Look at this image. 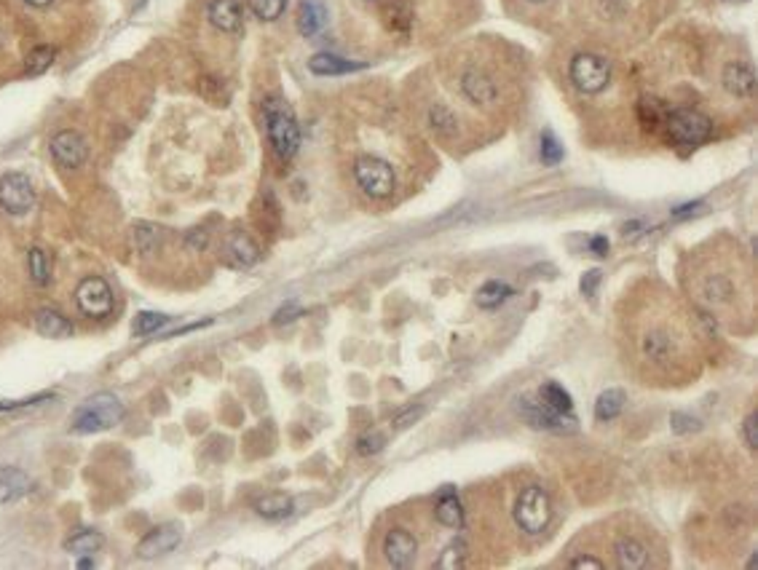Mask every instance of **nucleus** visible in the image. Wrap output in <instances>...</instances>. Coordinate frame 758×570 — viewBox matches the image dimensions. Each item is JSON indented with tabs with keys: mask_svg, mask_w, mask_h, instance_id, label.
<instances>
[{
	"mask_svg": "<svg viewBox=\"0 0 758 570\" xmlns=\"http://www.w3.org/2000/svg\"><path fill=\"white\" fill-rule=\"evenodd\" d=\"M255 511L263 519H284L292 514V498L287 493H268L255 501Z\"/></svg>",
	"mask_w": 758,
	"mask_h": 570,
	"instance_id": "a878e982",
	"label": "nucleus"
},
{
	"mask_svg": "<svg viewBox=\"0 0 758 570\" xmlns=\"http://www.w3.org/2000/svg\"><path fill=\"white\" fill-rule=\"evenodd\" d=\"M464 565H467V543L464 541H453L439 554V559L434 562V567H439V570H453V567H464Z\"/></svg>",
	"mask_w": 758,
	"mask_h": 570,
	"instance_id": "473e14b6",
	"label": "nucleus"
},
{
	"mask_svg": "<svg viewBox=\"0 0 758 570\" xmlns=\"http://www.w3.org/2000/svg\"><path fill=\"white\" fill-rule=\"evenodd\" d=\"M592 249H595V254H605V252H609V241H605L603 236H595L592 238Z\"/></svg>",
	"mask_w": 758,
	"mask_h": 570,
	"instance_id": "a18cd8bd",
	"label": "nucleus"
},
{
	"mask_svg": "<svg viewBox=\"0 0 758 570\" xmlns=\"http://www.w3.org/2000/svg\"><path fill=\"white\" fill-rule=\"evenodd\" d=\"M525 4H531V6H544V4H549V0H525Z\"/></svg>",
	"mask_w": 758,
	"mask_h": 570,
	"instance_id": "09e8293b",
	"label": "nucleus"
},
{
	"mask_svg": "<svg viewBox=\"0 0 758 570\" xmlns=\"http://www.w3.org/2000/svg\"><path fill=\"white\" fill-rule=\"evenodd\" d=\"M49 399H54V394H38V396H28V399H20V402L0 399V410H22V407H33V404L49 402Z\"/></svg>",
	"mask_w": 758,
	"mask_h": 570,
	"instance_id": "a19ab883",
	"label": "nucleus"
},
{
	"mask_svg": "<svg viewBox=\"0 0 758 570\" xmlns=\"http://www.w3.org/2000/svg\"><path fill=\"white\" fill-rule=\"evenodd\" d=\"M54 57H57V49H54V46H38V49H33L30 57H28V73H30V75H38V73L49 70L51 62H54Z\"/></svg>",
	"mask_w": 758,
	"mask_h": 570,
	"instance_id": "f704fd0d",
	"label": "nucleus"
},
{
	"mask_svg": "<svg viewBox=\"0 0 758 570\" xmlns=\"http://www.w3.org/2000/svg\"><path fill=\"white\" fill-rule=\"evenodd\" d=\"M73 303L75 311L86 319H107L115 311V295L110 290V284L102 276H86L81 278V284L73 293Z\"/></svg>",
	"mask_w": 758,
	"mask_h": 570,
	"instance_id": "9d476101",
	"label": "nucleus"
},
{
	"mask_svg": "<svg viewBox=\"0 0 758 570\" xmlns=\"http://www.w3.org/2000/svg\"><path fill=\"white\" fill-rule=\"evenodd\" d=\"M689 298L718 322L734 324L750 319L753 311V273L737 244L710 241L689 254L683 270Z\"/></svg>",
	"mask_w": 758,
	"mask_h": 570,
	"instance_id": "f03ea898",
	"label": "nucleus"
},
{
	"mask_svg": "<svg viewBox=\"0 0 758 570\" xmlns=\"http://www.w3.org/2000/svg\"><path fill=\"white\" fill-rule=\"evenodd\" d=\"M263 121H265V134L271 142V151L276 153L279 161L295 159L300 148V126L292 113V107L284 99H268L263 105Z\"/></svg>",
	"mask_w": 758,
	"mask_h": 570,
	"instance_id": "20e7f679",
	"label": "nucleus"
},
{
	"mask_svg": "<svg viewBox=\"0 0 758 570\" xmlns=\"http://www.w3.org/2000/svg\"><path fill=\"white\" fill-rule=\"evenodd\" d=\"M383 445H386V437L373 432V434H365V437L357 440V453L359 456H375V453L383 450Z\"/></svg>",
	"mask_w": 758,
	"mask_h": 570,
	"instance_id": "e433bc0d",
	"label": "nucleus"
},
{
	"mask_svg": "<svg viewBox=\"0 0 758 570\" xmlns=\"http://www.w3.org/2000/svg\"><path fill=\"white\" fill-rule=\"evenodd\" d=\"M102 543H105V538H102L97 530H81V533H75L73 538L65 541V549H67L70 554L89 557V554H97V551L102 549Z\"/></svg>",
	"mask_w": 758,
	"mask_h": 570,
	"instance_id": "c85d7f7f",
	"label": "nucleus"
},
{
	"mask_svg": "<svg viewBox=\"0 0 758 570\" xmlns=\"http://www.w3.org/2000/svg\"><path fill=\"white\" fill-rule=\"evenodd\" d=\"M517 410L520 415L525 418L528 426H533V429H541V432H552V434H573L576 432V418L573 412H560L555 407H549L547 402H541L539 396H520L517 399Z\"/></svg>",
	"mask_w": 758,
	"mask_h": 570,
	"instance_id": "9b49d317",
	"label": "nucleus"
},
{
	"mask_svg": "<svg viewBox=\"0 0 758 570\" xmlns=\"http://www.w3.org/2000/svg\"><path fill=\"white\" fill-rule=\"evenodd\" d=\"M541 402H547L549 407H555V410H560V412H573V402H571V394L560 386V383H555V380H549V383H544L541 388H539V394H536Z\"/></svg>",
	"mask_w": 758,
	"mask_h": 570,
	"instance_id": "c756f323",
	"label": "nucleus"
},
{
	"mask_svg": "<svg viewBox=\"0 0 758 570\" xmlns=\"http://www.w3.org/2000/svg\"><path fill=\"white\" fill-rule=\"evenodd\" d=\"M303 311H300V306H295V303H287L284 308H279L276 311V316H273V324H287V322H292V319H297Z\"/></svg>",
	"mask_w": 758,
	"mask_h": 570,
	"instance_id": "79ce46f5",
	"label": "nucleus"
},
{
	"mask_svg": "<svg viewBox=\"0 0 758 570\" xmlns=\"http://www.w3.org/2000/svg\"><path fill=\"white\" fill-rule=\"evenodd\" d=\"M0 490H4V501H14L30 490V480L20 469H4L0 472Z\"/></svg>",
	"mask_w": 758,
	"mask_h": 570,
	"instance_id": "cd10ccee",
	"label": "nucleus"
},
{
	"mask_svg": "<svg viewBox=\"0 0 758 570\" xmlns=\"http://www.w3.org/2000/svg\"><path fill=\"white\" fill-rule=\"evenodd\" d=\"M36 330H38V335L51 338V340H57V338H70V335L75 332L73 322H70L67 316H62L59 311H54V308H41V311L36 314Z\"/></svg>",
	"mask_w": 758,
	"mask_h": 570,
	"instance_id": "4be33fe9",
	"label": "nucleus"
},
{
	"mask_svg": "<svg viewBox=\"0 0 758 570\" xmlns=\"http://www.w3.org/2000/svg\"><path fill=\"white\" fill-rule=\"evenodd\" d=\"M28 268H30V276H33V281L38 284V287H43V284L49 281V257H46V252L41 249V246H33L30 249V254H28Z\"/></svg>",
	"mask_w": 758,
	"mask_h": 570,
	"instance_id": "72a5a7b5",
	"label": "nucleus"
},
{
	"mask_svg": "<svg viewBox=\"0 0 758 570\" xmlns=\"http://www.w3.org/2000/svg\"><path fill=\"white\" fill-rule=\"evenodd\" d=\"M456 89L462 99L483 113H496L507 102V86L499 70L488 62L470 59L456 73Z\"/></svg>",
	"mask_w": 758,
	"mask_h": 570,
	"instance_id": "7ed1b4c3",
	"label": "nucleus"
},
{
	"mask_svg": "<svg viewBox=\"0 0 758 570\" xmlns=\"http://www.w3.org/2000/svg\"><path fill=\"white\" fill-rule=\"evenodd\" d=\"M421 407H415V410H410V412H405V415H399L397 418V429H402V426H410V420H415V418H421Z\"/></svg>",
	"mask_w": 758,
	"mask_h": 570,
	"instance_id": "c03bdc74",
	"label": "nucleus"
},
{
	"mask_svg": "<svg viewBox=\"0 0 758 570\" xmlns=\"http://www.w3.org/2000/svg\"><path fill=\"white\" fill-rule=\"evenodd\" d=\"M742 434H745V445L750 450L758 448V412H750L742 423Z\"/></svg>",
	"mask_w": 758,
	"mask_h": 570,
	"instance_id": "58836bf2",
	"label": "nucleus"
},
{
	"mask_svg": "<svg viewBox=\"0 0 758 570\" xmlns=\"http://www.w3.org/2000/svg\"><path fill=\"white\" fill-rule=\"evenodd\" d=\"M721 86L734 99H753V94H755V73H753V67L747 62L731 59L721 70Z\"/></svg>",
	"mask_w": 758,
	"mask_h": 570,
	"instance_id": "f3484780",
	"label": "nucleus"
},
{
	"mask_svg": "<svg viewBox=\"0 0 758 570\" xmlns=\"http://www.w3.org/2000/svg\"><path fill=\"white\" fill-rule=\"evenodd\" d=\"M589 25L600 33H625L638 25L644 0H581Z\"/></svg>",
	"mask_w": 758,
	"mask_h": 570,
	"instance_id": "39448f33",
	"label": "nucleus"
},
{
	"mask_svg": "<svg viewBox=\"0 0 758 570\" xmlns=\"http://www.w3.org/2000/svg\"><path fill=\"white\" fill-rule=\"evenodd\" d=\"M167 322H170V316H164V314H159V311H142V314L134 319V324H131V335H134V338L154 335V332H159Z\"/></svg>",
	"mask_w": 758,
	"mask_h": 570,
	"instance_id": "7c9ffc66",
	"label": "nucleus"
},
{
	"mask_svg": "<svg viewBox=\"0 0 758 570\" xmlns=\"http://www.w3.org/2000/svg\"><path fill=\"white\" fill-rule=\"evenodd\" d=\"M434 517L442 527H462L464 525V509H462V501L456 498V493H442L437 498V506H434Z\"/></svg>",
	"mask_w": 758,
	"mask_h": 570,
	"instance_id": "b1692460",
	"label": "nucleus"
},
{
	"mask_svg": "<svg viewBox=\"0 0 758 570\" xmlns=\"http://www.w3.org/2000/svg\"><path fill=\"white\" fill-rule=\"evenodd\" d=\"M670 420H673V432H678V434H689V432L699 429V420L691 415H683V412H675Z\"/></svg>",
	"mask_w": 758,
	"mask_h": 570,
	"instance_id": "ea45409f",
	"label": "nucleus"
},
{
	"mask_svg": "<svg viewBox=\"0 0 758 570\" xmlns=\"http://www.w3.org/2000/svg\"><path fill=\"white\" fill-rule=\"evenodd\" d=\"M22 4L33 6V9H46V6H51V4H54V0H22Z\"/></svg>",
	"mask_w": 758,
	"mask_h": 570,
	"instance_id": "49530a36",
	"label": "nucleus"
},
{
	"mask_svg": "<svg viewBox=\"0 0 758 570\" xmlns=\"http://www.w3.org/2000/svg\"><path fill=\"white\" fill-rule=\"evenodd\" d=\"M370 4H378V0H370Z\"/></svg>",
	"mask_w": 758,
	"mask_h": 570,
	"instance_id": "3c124183",
	"label": "nucleus"
},
{
	"mask_svg": "<svg viewBox=\"0 0 758 570\" xmlns=\"http://www.w3.org/2000/svg\"><path fill=\"white\" fill-rule=\"evenodd\" d=\"M755 565H758V557H755V554H750V559H747V570H753Z\"/></svg>",
	"mask_w": 758,
	"mask_h": 570,
	"instance_id": "de8ad7c7",
	"label": "nucleus"
},
{
	"mask_svg": "<svg viewBox=\"0 0 758 570\" xmlns=\"http://www.w3.org/2000/svg\"><path fill=\"white\" fill-rule=\"evenodd\" d=\"M351 172H354L357 188H359L367 199H373V201L389 199V196L394 193V188H397L394 167H391L386 159H381V156H373V153L359 156V159L354 161Z\"/></svg>",
	"mask_w": 758,
	"mask_h": 570,
	"instance_id": "6e6552de",
	"label": "nucleus"
},
{
	"mask_svg": "<svg viewBox=\"0 0 758 570\" xmlns=\"http://www.w3.org/2000/svg\"><path fill=\"white\" fill-rule=\"evenodd\" d=\"M628 359L649 383H686L699 370L694 316L670 293H646L622 316Z\"/></svg>",
	"mask_w": 758,
	"mask_h": 570,
	"instance_id": "f257e3e1",
	"label": "nucleus"
},
{
	"mask_svg": "<svg viewBox=\"0 0 758 570\" xmlns=\"http://www.w3.org/2000/svg\"><path fill=\"white\" fill-rule=\"evenodd\" d=\"M180 541H183L180 525H162V527H154L137 543V554L142 559H156V557L175 551L180 546Z\"/></svg>",
	"mask_w": 758,
	"mask_h": 570,
	"instance_id": "dca6fc26",
	"label": "nucleus"
},
{
	"mask_svg": "<svg viewBox=\"0 0 758 570\" xmlns=\"http://www.w3.org/2000/svg\"><path fill=\"white\" fill-rule=\"evenodd\" d=\"M225 257H228V262L236 265V268H249V265L257 262L260 249H257V244H255L247 233L239 230V233H233V236L225 241Z\"/></svg>",
	"mask_w": 758,
	"mask_h": 570,
	"instance_id": "412c9836",
	"label": "nucleus"
},
{
	"mask_svg": "<svg viewBox=\"0 0 758 570\" xmlns=\"http://www.w3.org/2000/svg\"><path fill=\"white\" fill-rule=\"evenodd\" d=\"M568 75H571V83H573L581 94L592 97V94L605 91V86L612 83V62L603 59V57H597V54H587V51H584V54H576V57L571 59Z\"/></svg>",
	"mask_w": 758,
	"mask_h": 570,
	"instance_id": "f8f14e48",
	"label": "nucleus"
},
{
	"mask_svg": "<svg viewBox=\"0 0 758 570\" xmlns=\"http://www.w3.org/2000/svg\"><path fill=\"white\" fill-rule=\"evenodd\" d=\"M614 559L622 570H644L651 565V551L638 535H620L614 543Z\"/></svg>",
	"mask_w": 758,
	"mask_h": 570,
	"instance_id": "a211bd4d",
	"label": "nucleus"
},
{
	"mask_svg": "<svg viewBox=\"0 0 758 570\" xmlns=\"http://www.w3.org/2000/svg\"><path fill=\"white\" fill-rule=\"evenodd\" d=\"M625 391L622 388H605L600 396H597V402H595V420H600V423H609V420H614L622 410H625Z\"/></svg>",
	"mask_w": 758,
	"mask_h": 570,
	"instance_id": "393cba45",
	"label": "nucleus"
},
{
	"mask_svg": "<svg viewBox=\"0 0 758 570\" xmlns=\"http://www.w3.org/2000/svg\"><path fill=\"white\" fill-rule=\"evenodd\" d=\"M325 25H328V6L322 4V0H300L297 30L306 38H314L325 30Z\"/></svg>",
	"mask_w": 758,
	"mask_h": 570,
	"instance_id": "aec40b11",
	"label": "nucleus"
},
{
	"mask_svg": "<svg viewBox=\"0 0 758 570\" xmlns=\"http://www.w3.org/2000/svg\"><path fill=\"white\" fill-rule=\"evenodd\" d=\"M515 525L525 533V535H539L547 530L549 519H552V504L549 496L539 488V485H525L517 493L515 509H512Z\"/></svg>",
	"mask_w": 758,
	"mask_h": 570,
	"instance_id": "1a4fd4ad",
	"label": "nucleus"
},
{
	"mask_svg": "<svg viewBox=\"0 0 758 570\" xmlns=\"http://www.w3.org/2000/svg\"><path fill=\"white\" fill-rule=\"evenodd\" d=\"M207 20L215 30L225 35H236L244 22V12L239 0H209L207 6Z\"/></svg>",
	"mask_w": 758,
	"mask_h": 570,
	"instance_id": "6ab92c4d",
	"label": "nucleus"
},
{
	"mask_svg": "<svg viewBox=\"0 0 758 570\" xmlns=\"http://www.w3.org/2000/svg\"><path fill=\"white\" fill-rule=\"evenodd\" d=\"M726 4H745V0H726Z\"/></svg>",
	"mask_w": 758,
	"mask_h": 570,
	"instance_id": "8fccbe9b",
	"label": "nucleus"
},
{
	"mask_svg": "<svg viewBox=\"0 0 758 570\" xmlns=\"http://www.w3.org/2000/svg\"><path fill=\"white\" fill-rule=\"evenodd\" d=\"M123 418V404L113 394H94L86 399L73 415V432L75 434H94L102 429H113Z\"/></svg>",
	"mask_w": 758,
	"mask_h": 570,
	"instance_id": "0eeeda50",
	"label": "nucleus"
},
{
	"mask_svg": "<svg viewBox=\"0 0 758 570\" xmlns=\"http://www.w3.org/2000/svg\"><path fill=\"white\" fill-rule=\"evenodd\" d=\"M512 295V287L507 281H499V278H493V281H486L483 287L478 290V306L483 308V311H493V308H499L507 298Z\"/></svg>",
	"mask_w": 758,
	"mask_h": 570,
	"instance_id": "bb28decb",
	"label": "nucleus"
},
{
	"mask_svg": "<svg viewBox=\"0 0 758 570\" xmlns=\"http://www.w3.org/2000/svg\"><path fill=\"white\" fill-rule=\"evenodd\" d=\"M49 148H51L54 164L62 167V169H81L86 164V156H89V148H86L83 137L78 131H73V129H65V131L54 134Z\"/></svg>",
	"mask_w": 758,
	"mask_h": 570,
	"instance_id": "2eb2a0df",
	"label": "nucleus"
},
{
	"mask_svg": "<svg viewBox=\"0 0 758 570\" xmlns=\"http://www.w3.org/2000/svg\"><path fill=\"white\" fill-rule=\"evenodd\" d=\"M365 65L359 62H349V59H341L336 54H314L309 59V70L314 75H346V73H357L362 70Z\"/></svg>",
	"mask_w": 758,
	"mask_h": 570,
	"instance_id": "5701e85b",
	"label": "nucleus"
},
{
	"mask_svg": "<svg viewBox=\"0 0 758 570\" xmlns=\"http://www.w3.org/2000/svg\"><path fill=\"white\" fill-rule=\"evenodd\" d=\"M247 6L260 22H276L287 9V0H247Z\"/></svg>",
	"mask_w": 758,
	"mask_h": 570,
	"instance_id": "2f4dec72",
	"label": "nucleus"
},
{
	"mask_svg": "<svg viewBox=\"0 0 758 570\" xmlns=\"http://www.w3.org/2000/svg\"><path fill=\"white\" fill-rule=\"evenodd\" d=\"M539 156L547 167H555L563 161V145L557 142V137L552 131H544L541 134V148H539Z\"/></svg>",
	"mask_w": 758,
	"mask_h": 570,
	"instance_id": "c9c22d12",
	"label": "nucleus"
},
{
	"mask_svg": "<svg viewBox=\"0 0 758 570\" xmlns=\"http://www.w3.org/2000/svg\"><path fill=\"white\" fill-rule=\"evenodd\" d=\"M568 567H573V570H603V567H605V559L581 551V554H576V557L568 559Z\"/></svg>",
	"mask_w": 758,
	"mask_h": 570,
	"instance_id": "4c0bfd02",
	"label": "nucleus"
},
{
	"mask_svg": "<svg viewBox=\"0 0 758 570\" xmlns=\"http://www.w3.org/2000/svg\"><path fill=\"white\" fill-rule=\"evenodd\" d=\"M667 139L678 148H697L713 134V121L697 107H673L662 118Z\"/></svg>",
	"mask_w": 758,
	"mask_h": 570,
	"instance_id": "423d86ee",
	"label": "nucleus"
},
{
	"mask_svg": "<svg viewBox=\"0 0 758 570\" xmlns=\"http://www.w3.org/2000/svg\"><path fill=\"white\" fill-rule=\"evenodd\" d=\"M0 207L9 215H28L36 207V188L30 177L20 172H9L0 177Z\"/></svg>",
	"mask_w": 758,
	"mask_h": 570,
	"instance_id": "ddd939ff",
	"label": "nucleus"
},
{
	"mask_svg": "<svg viewBox=\"0 0 758 570\" xmlns=\"http://www.w3.org/2000/svg\"><path fill=\"white\" fill-rule=\"evenodd\" d=\"M597 281H600V270H589V273H584V278H581V293H584V295H595Z\"/></svg>",
	"mask_w": 758,
	"mask_h": 570,
	"instance_id": "37998d69",
	"label": "nucleus"
},
{
	"mask_svg": "<svg viewBox=\"0 0 758 570\" xmlns=\"http://www.w3.org/2000/svg\"><path fill=\"white\" fill-rule=\"evenodd\" d=\"M381 551L386 557V565H391L397 570L413 567L415 554H418V538L407 527H389L383 533Z\"/></svg>",
	"mask_w": 758,
	"mask_h": 570,
	"instance_id": "4468645a",
	"label": "nucleus"
}]
</instances>
